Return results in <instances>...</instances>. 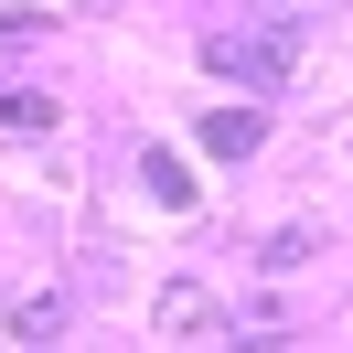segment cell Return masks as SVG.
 Masks as SVG:
<instances>
[{"label":"cell","instance_id":"6da1fadb","mask_svg":"<svg viewBox=\"0 0 353 353\" xmlns=\"http://www.w3.org/2000/svg\"><path fill=\"white\" fill-rule=\"evenodd\" d=\"M203 65L236 75V86H279V75H289V32H214Z\"/></svg>","mask_w":353,"mask_h":353},{"label":"cell","instance_id":"7a4b0ae2","mask_svg":"<svg viewBox=\"0 0 353 353\" xmlns=\"http://www.w3.org/2000/svg\"><path fill=\"white\" fill-rule=\"evenodd\" d=\"M150 321H161V343H214V332H225V310H214V289L172 279V289H161V310H150Z\"/></svg>","mask_w":353,"mask_h":353},{"label":"cell","instance_id":"3957f363","mask_svg":"<svg viewBox=\"0 0 353 353\" xmlns=\"http://www.w3.org/2000/svg\"><path fill=\"white\" fill-rule=\"evenodd\" d=\"M257 129H268L257 108H214V118H203V150H214V161H246V150H257Z\"/></svg>","mask_w":353,"mask_h":353},{"label":"cell","instance_id":"277c9868","mask_svg":"<svg viewBox=\"0 0 353 353\" xmlns=\"http://www.w3.org/2000/svg\"><path fill=\"white\" fill-rule=\"evenodd\" d=\"M139 172H150V193H161V203H172V214H193V172H182V161H172V150H150V161H139Z\"/></svg>","mask_w":353,"mask_h":353},{"label":"cell","instance_id":"5b68a950","mask_svg":"<svg viewBox=\"0 0 353 353\" xmlns=\"http://www.w3.org/2000/svg\"><path fill=\"white\" fill-rule=\"evenodd\" d=\"M54 332H65V300H22L11 310V343H54Z\"/></svg>","mask_w":353,"mask_h":353},{"label":"cell","instance_id":"8992f818","mask_svg":"<svg viewBox=\"0 0 353 353\" xmlns=\"http://www.w3.org/2000/svg\"><path fill=\"white\" fill-rule=\"evenodd\" d=\"M0 118H11V129H43L54 108H43V97H0Z\"/></svg>","mask_w":353,"mask_h":353},{"label":"cell","instance_id":"52a82bcc","mask_svg":"<svg viewBox=\"0 0 353 353\" xmlns=\"http://www.w3.org/2000/svg\"><path fill=\"white\" fill-rule=\"evenodd\" d=\"M268 22H310V11H321V0H257Z\"/></svg>","mask_w":353,"mask_h":353}]
</instances>
